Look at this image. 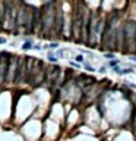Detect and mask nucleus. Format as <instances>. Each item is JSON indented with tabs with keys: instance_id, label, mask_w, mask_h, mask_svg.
<instances>
[{
	"instance_id": "1",
	"label": "nucleus",
	"mask_w": 136,
	"mask_h": 141,
	"mask_svg": "<svg viewBox=\"0 0 136 141\" xmlns=\"http://www.w3.org/2000/svg\"><path fill=\"white\" fill-rule=\"evenodd\" d=\"M122 37H123V51L127 53L130 49L135 47L136 41V24L135 22H127L122 28Z\"/></svg>"
},
{
	"instance_id": "2",
	"label": "nucleus",
	"mask_w": 136,
	"mask_h": 141,
	"mask_svg": "<svg viewBox=\"0 0 136 141\" xmlns=\"http://www.w3.org/2000/svg\"><path fill=\"white\" fill-rule=\"evenodd\" d=\"M72 29H75V37H76L78 41H79L81 40V35L85 32V19H84L82 7H78V10H76L75 21L72 24Z\"/></svg>"
},
{
	"instance_id": "3",
	"label": "nucleus",
	"mask_w": 136,
	"mask_h": 141,
	"mask_svg": "<svg viewBox=\"0 0 136 141\" xmlns=\"http://www.w3.org/2000/svg\"><path fill=\"white\" fill-rule=\"evenodd\" d=\"M54 15H56V12H53V9H48V5H47L45 12H43V32H44V35L48 34L51 25L54 24Z\"/></svg>"
},
{
	"instance_id": "4",
	"label": "nucleus",
	"mask_w": 136,
	"mask_h": 141,
	"mask_svg": "<svg viewBox=\"0 0 136 141\" xmlns=\"http://www.w3.org/2000/svg\"><path fill=\"white\" fill-rule=\"evenodd\" d=\"M24 77H25V57H18L16 70H15V77H13V82H21Z\"/></svg>"
},
{
	"instance_id": "5",
	"label": "nucleus",
	"mask_w": 136,
	"mask_h": 141,
	"mask_svg": "<svg viewBox=\"0 0 136 141\" xmlns=\"http://www.w3.org/2000/svg\"><path fill=\"white\" fill-rule=\"evenodd\" d=\"M9 55L6 51L0 53V82H5L6 77V70H7V63H9Z\"/></svg>"
},
{
	"instance_id": "6",
	"label": "nucleus",
	"mask_w": 136,
	"mask_h": 141,
	"mask_svg": "<svg viewBox=\"0 0 136 141\" xmlns=\"http://www.w3.org/2000/svg\"><path fill=\"white\" fill-rule=\"evenodd\" d=\"M16 63H18V57H10V59H9L7 70H6V77H5V82H13L15 70H16Z\"/></svg>"
},
{
	"instance_id": "7",
	"label": "nucleus",
	"mask_w": 136,
	"mask_h": 141,
	"mask_svg": "<svg viewBox=\"0 0 136 141\" xmlns=\"http://www.w3.org/2000/svg\"><path fill=\"white\" fill-rule=\"evenodd\" d=\"M59 68L57 66H51L50 69H47L45 70V77H44V82H54L56 81V78H57V75H59Z\"/></svg>"
},
{
	"instance_id": "8",
	"label": "nucleus",
	"mask_w": 136,
	"mask_h": 141,
	"mask_svg": "<svg viewBox=\"0 0 136 141\" xmlns=\"http://www.w3.org/2000/svg\"><path fill=\"white\" fill-rule=\"evenodd\" d=\"M54 24H56V32L60 34L63 31V10L59 7L54 15Z\"/></svg>"
},
{
	"instance_id": "9",
	"label": "nucleus",
	"mask_w": 136,
	"mask_h": 141,
	"mask_svg": "<svg viewBox=\"0 0 136 141\" xmlns=\"http://www.w3.org/2000/svg\"><path fill=\"white\" fill-rule=\"evenodd\" d=\"M116 72L120 74V75H126V74H132L133 70H132V69H123V70H120V69L117 68V69H116Z\"/></svg>"
},
{
	"instance_id": "10",
	"label": "nucleus",
	"mask_w": 136,
	"mask_h": 141,
	"mask_svg": "<svg viewBox=\"0 0 136 141\" xmlns=\"http://www.w3.org/2000/svg\"><path fill=\"white\" fill-rule=\"evenodd\" d=\"M22 49H24V50H29V49H32V43H31V41H26V43H24Z\"/></svg>"
},
{
	"instance_id": "11",
	"label": "nucleus",
	"mask_w": 136,
	"mask_h": 141,
	"mask_svg": "<svg viewBox=\"0 0 136 141\" xmlns=\"http://www.w3.org/2000/svg\"><path fill=\"white\" fill-rule=\"evenodd\" d=\"M48 60H50V62H57V59H56L54 55H48Z\"/></svg>"
},
{
	"instance_id": "12",
	"label": "nucleus",
	"mask_w": 136,
	"mask_h": 141,
	"mask_svg": "<svg viewBox=\"0 0 136 141\" xmlns=\"http://www.w3.org/2000/svg\"><path fill=\"white\" fill-rule=\"evenodd\" d=\"M47 47H50V49H56V47H57V44H56V43H51V44H48Z\"/></svg>"
},
{
	"instance_id": "13",
	"label": "nucleus",
	"mask_w": 136,
	"mask_h": 141,
	"mask_svg": "<svg viewBox=\"0 0 136 141\" xmlns=\"http://www.w3.org/2000/svg\"><path fill=\"white\" fill-rule=\"evenodd\" d=\"M76 60H78V62H82L84 57H82V56H76Z\"/></svg>"
},
{
	"instance_id": "14",
	"label": "nucleus",
	"mask_w": 136,
	"mask_h": 141,
	"mask_svg": "<svg viewBox=\"0 0 136 141\" xmlns=\"http://www.w3.org/2000/svg\"><path fill=\"white\" fill-rule=\"evenodd\" d=\"M110 65H111V66H116V65H117V60H111Z\"/></svg>"
},
{
	"instance_id": "15",
	"label": "nucleus",
	"mask_w": 136,
	"mask_h": 141,
	"mask_svg": "<svg viewBox=\"0 0 136 141\" xmlns=\"http://www.w3.org/2000/svg\"><path fill=\"white\" fill-rule=\"evenodd\" d=\"M85 69H86V70H92V68H91L89 65H85Z\"/></svg>"
},
{
	"instance_id": "16",
	"label": "nucleus",
	"mask_w": 136,
	"mask_h": 141,
	"mask_svg": "<svg viewBox=\"0 0 136 141\" xmlns=\"http://www.w3.org/2000/svg\"><path fill=\"white\" fill-rule=\"evenodd\" d=\"M2 43H6V40L5 38H0V44H2Z\"/></svg>"
},
{
	"instance_id": "17",
	"label": "nucleus",
	"mask_w": 136,
	"mask_h": 141,
	"mask_svg": "<svg viewBox=\"0 0 136 141\" xmlns=\"http://www.w3.org/2000/svg\"><path fill=\"white\" fill-rule=\"evenodd\" d=\"M132 60H135V62H136V57H132Z\"/></svg>"
}]
</instances>
